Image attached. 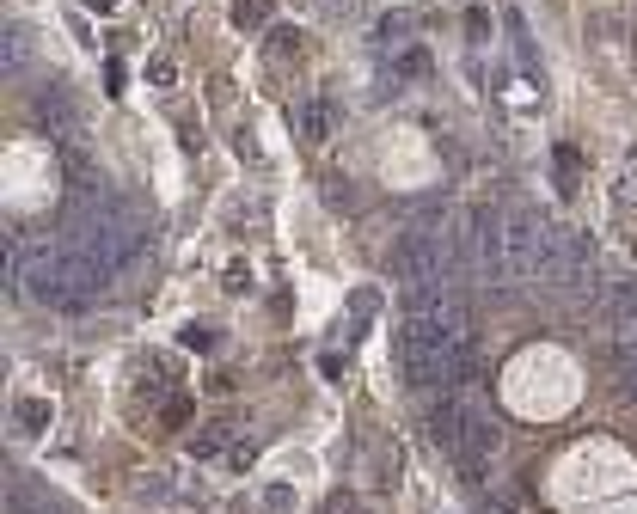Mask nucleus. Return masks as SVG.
I'll return each instance as SVG.
<instances>
[{
    "mask_svg": "<svg viewBox=\"0 0 637 514\" xmlns=\"http://www.w3.org/2000/svg\"><path fill=\"white\" fill-rule=\"evenodd\" d=\"M184 343H190V349H209V343H215V331H209V325H190V331H184Z\"/></svg>",
    "mask_w": 637,
    "mask_h": 514,
    "instance_id": "nucleus-12",
    "label": "nucleus"
},
{
    "mask_svg": "<svg viewBox=\"0 0 637 514\" xmlns=\"http://www.w3.org/2000/svg\"><path fill=\"white\" fill-rule=\"evenodd\" d=\"M0 62H7V68L25 62V31H7V37H0Z\"/></svg>",
    "mask_w": 637,
    "mask_h": 514,
    "instance_id": "nucleus-10",
    "label": "nucleus"
},
{
    "mask_svg": "<svg viewBox=\"0 0 637 514\" xmlns=\"http://www.w3.org/2000/svg\"><path fill=\"white\" fill-rule=\"evenodd\" d=\"M233 435H239V423H233V417H221V423H209L203 435L190 441V453H196V459H209V453H221V447H227Z\"/></svg>",
    "mask_w": 637,
    "mask_h": 514,
    "instance_id": "nucleus-6",
    "label": "nucleus"
},
{
    "mask_svg": "<svg viewBox=\"0 0 637 514\" xmlns=\"http://www.w3.org/2000/svg\"><path fill=\"white\" fill-rule=\"evenodd\" d=\"M546 233H552V221H539V215H527V209L503 221L509 282H546Z\"/></svg>",
    "mask_w": 637,
    "mask_h": 514,
    "instance_id": "nucleus-3",
    "label": "nucleus"
},
{
    "mask_svg": "<svg viewBox=\"0 0 637 514\" xmlns=\"http://www.w3.org/2000/svg\"><path fill=\"white\" fill-rule=\"evenodd\" d=\"M37 129H49L56 141H74V135H80V117H74V105H68V92H62V86L37 98Z\"/></svg>",
    "mask_w": 637,
    "mask_h": 514,
    "instance_id": "nucleus-5",
    "label": "nucleus"
},
{
    "mask_svg": "<svg viewBox=\"0 0 637 514\" xmlns=\"http://www.w3.org/2000/svg\"><path fill=\"white\" fill-rule=\"evenodd\" d=\"M270 19V0H233V25H264Z\"/></svg>",
    "mask_w": 637,
    "mask_h": 514,
    "instance_id": "nucleus-8",
    "label": "nucleus"
},
{
    "mask_svg": "<svg viewBox=\"0 0 637 514\" xmlns=\"http://www.w3.org/2000/svg\"><path fill=\"white\" fill-rule=\"evenodd\" d=\"M19 282H25V294H31L37 306H56V313H86L105 276H98L74 245H62V251H25Z\"/></svg>",
    "mask_w": 637,
    "mask_h": 514,
    "instance_id": "nucleus-1",
    "label": "nucleus"
},
{
    "mask_svg": "<svg viewBox=\"0 0 637 514\" xmlns=\"http://www.w3.org/2000/svg\"><path fill=\"white\" fill-rule=\"evenodd\" d=\"M301 135H307V141H331V105L307 98V105H301Z\"/></svg>",
    "mask_w": 637,
    "mask_h": 514,
    "instance_id": "nucleus-7",
    "label": "nucleus"
},
{
    "mask_svg": "<svg viewBox=\"0 0 637 514\" xmlns=\"http://www.w3.org/2000/svg\"><path fill=\"white\" fill-rule=\"evenodd\" d=\"M325 514H356V496H350V490H337V496L325 502Z\"/></svg>",
    "mask_w": 637,
    "mask_h": 514,
    "instance_id": "nucleus-13",
    "label": "nucleus"
},
{
    "mask_svg": "<svg viewBox=\"0 0 637 514\" xmlns=\"http://www.w3.org/2000/svg\"><path fill=\"white\" fill-rule=\"evenodd\" d=\"M613 196H619V202H631V196H637V147L625 153V172H619V190H613Z\"/></svg>",
    "mask_w": 637,
    "mask_h": 514,
    "instance_id": "nucleus-11",
    "label": "nucleus"
},
{
    "mask_svg": "<svg viewBox=\"0 0 637 514\" xmlns=\"http://www.w3.org/2000/svg\"><path fill=\"white\" fill-rule=\"evenodd\" d=\"M49 417H56V410H49L43 398H19V423H25V429H43Z\"/></svg>",
    "mask_w": 637,
    "mask_h": 514,
    "instance_id": "nucleus-9",
    "label": "nucleus"
},
{
    "mask_svg": "<svg viewBox=\"0 0 637 514\" xmlns=\"http://www.w3.org/2000/svg\"><path fill=\"white\" fill-rule=\"evenodd\" d=\"M472 251H478V264L490 282H509V251H503V221L490 202H478L472 209Z\"/></svg>",
    "mask_w": 637,
    "mask_h": 514,
    "instance_id": "nucleus-4",
    "label": "nucleus"
},
{
    "mask_svg": "<svg viewBox=\"0 0 637 514\" xmlns=\"http://www.w3.org/2000/svg\"><path fill=\"white\" fill-rule=\"evenodd\" d=\"M392 276H399L405 288L417 282H454V233L441 227V233H411L399 239V251H392Z\"/></svg>",
    "mask_w": 637,
    "mask_h": 514,
    "instance_id": "nucleus-2",
    "label": "nucleus"
},
{
    "mask_svg": "<svg viewBox=\"0 0 637 514\" xmlns=\"http://www.w3.org/2000/svg\"><path fill=\"white\" fill-rule=\"evenodd\" d=\"M227 288H233V294H245V288H252V270L233 264V270H227Z\"/></svg>",
    "mask_w": 637,
    "mask_h": 514,
    "instance_id": "nucleus-14",
    "label": "nucleus"
}]
</instances>
